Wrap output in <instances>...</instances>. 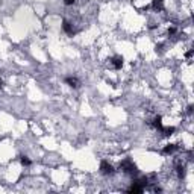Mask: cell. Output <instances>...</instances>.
<instances>
[{
	"label": "cell",
	"instance_id": "cell-1",
	"mask_svg": "<svg viewBox=\"0 0 194 194\" xmlns=\"http://www.w3.org/2000/svg\"><path fill=\"white\" fill-rule=\"evenodd\" d=\"M100 171H102L103 175H112V173H114V167L108 161H102V164H100Z\"/></svg>",
	"mask_w": 194,
	"mask_h": 194
},
{
	"label": "cell",
	"instance_id": "cell-2",
	"mask_svg": "<svg viewBox=\"0 0 194 194\" xmlns=\"http://www.w3.org/2000/svg\"><path fill=\"white\" fill-rule=\"evenodd\" d=\"M62 29L68 33V35H73L75 33V29H73V26H71V23H68L67 20H64V23H62Z\"/></svg>",
	"mask_w": 194,
	"mask_h": 194
},
{
	"label": "cell",
	"instance_id": "cell-3",
	"mask_svg": "<svg viewBox=\"0 0 194 194\" xmlns=\"http://www.w3.org/2000/svg\"><path fill=\"white\" fill-rule=\"evenodd\" d=\"M65 82L67 84H68L70 86H73V88H77V86H79V82H77V79L76 77H65Z\"/></svg>",
	"mask_w": 194,
	"mask_h": 194
},
{
	"label": "cell",
	"instance_id": "cell-4",
	"mask_svg": "<svg viewBox=\"0 0 194 194\" xmlns=\"http://www.w3.org/2000/svg\"><path fill=\"white\" fill-rule=\"evenodd\" d=\"M177 149V146H175V144H168V146H165L164 147V153H165V155H170V153H173V152H175Z\"/></svg>",
	"mask_w": 194,
	"mask_h": 194
},
{
	"label": "cell",
	"instance_id": "cell-5",
	"mask_svg": "<svg viewBox=\"0 0 194 194\" xmlns=\"http://www.w3.org/2000/svg\"><path fill=\"white\" fill-rule=\"evenodd\" d=\"M153 128H156L158 130H161L162 129V122H161V117H156L155 120H153Z\"/></svg>",
	"mask_w": 194,
	"mask_h": 194
},
{
	"label": "cell",
	"instance_id": "cell-6",
	"mask_svg": "<svg viewBox=\"0 0 194 194\" xmlns=\"http://www.w3.org/2000/svg\"><path fill=\"white\" fill-rule=\"evenodd\" d=\"M112 65L115 67L117 70H118V68H122V65H123V59H122V58H114V59H112Z\"/></svg>",
	"mask_w": 194,
	"mask_h": 194
},
{
	"label": "cell",
	"instance_id": "cell-7",
	"mask_svg": "<svg viewBox=\"0 0 194 194\" xmlns=\"http://www.w3.org/2000/svg\"><path fill=\"white\" fill-rule=\"evenodd\" d=\"M162 2H164V0H153L152 6H153L155 9H162Z\"/></svg>",
	"mask_w": 194,
	"mask_h": 194
},
{
	"label": "cell",
	"instance_id": "cell-8",
	"mask_svg": "<svg viewBox=\"0 0 194 194\" xmlns=\"http://www.w3.org/2000/svg\"><path fill=\"white\" fill-rule=\"evenodd\" d=\"M20 161H21L23 165H30V159L28 156H21V158H20Z\"/></svg>",
	"mask_w": 194,
	"mask_h": 194
},
{
	"label": "cell",
	"instance_id": "cell-9",
	"mask_svg": "<svg viewBox=\"0 0 194 194\" xmlns=\"http://www.w3.org/2000/svg\"><path fill=\"white\" fill-rule=\"evenodd\" d=\"M64 3H65L67 6H70V5H75L76 0H64Z\"/></svg>",
	"mask_w": 194,
	"mask_h": 194
},
{
	"label": "cell",
	"instance_id": "cell-10",
	"mask_svg": "<svg viewBox=\"0 0 194 194\" xmlns=\"http://www.w3.org/2000/svg\"><path fill=\"white\" fill-rule=\"evenodd\" d=\"M186 58H191L193 56V50H188V52H186V55H185Z\"/></svg>",
	"mask_w": 194,
	"mask_h": 194
},
{
	"label": "cell",
	"instance_id": "cell-11",
	"mask_svg": "<svg viewBox=\"0 0 194 194\" xmlns=\"http://www.w3.org/2000/svg\"><path fill=\"white\" fill-rule=\"evenodd\" d=\"M0 86H2V82H0Z\"/></svg>",
	"mask_w": 194,
	"mask_h": 194
}]
</instances>
